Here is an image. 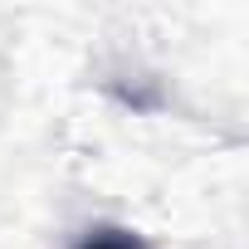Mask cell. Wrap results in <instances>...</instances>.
Wrapping results in <instances>:
<instances>
[{"instance_id": "cell-1", "label": "cell", "mask_w": 249, "mask_h": 249, "mask_svg": "<svg viewBox=\"0 0 249 249\" xmlns=\"http://www.w3.org/2000/svg\"><path fill=\"white\" fill-rule=\"evenodd\" d=\"M78 249H142L127 230H98V234H88Z\"/></svg>"}]
</instances>
